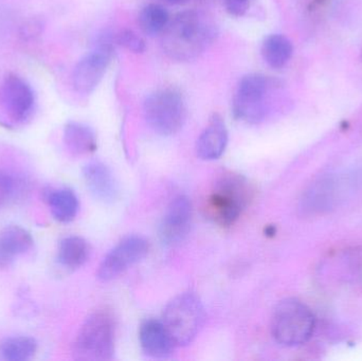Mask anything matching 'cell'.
<instances>
[{
	"label": "cell",
	"instance_id": "20",
	"mask_svg": "<svg viewBox=\"0 0 362 361\" xmlns=\"http://www.w3.org/2000/svg\"><path fill=\"white\" fill-rule=\"evenodd\" d=\"M293 47L289 38L282 34H272L264 40L262 54L270 67L280 69L284 67L291 55Z\"/></svg>",
	"mask_w": 362,
	"mask_h": 361
},
{
	"label": "cell",
	"instance_id": "24",
	"mask_svg": "<svg viewBox=\"0 0 362 361\" xmlns=\"http://www.w3.org/2000/svg\"><path fill=\"white\" fill-rule=\"evenodd\" d=\"M15 192V180L6 172L0 171V208L12 199Z\"/></svg>",
	"mask_w": 362,
	"mask_h": 361
},
{
	"label": "cell",
	"instance_id": "7",
	"mask_svg": "<svg viewBox=\"0 0 362 361\" xmlns=\"http://www.w3.org/2000/svg\"><path fill=\"white\" fill-rule=\"evenodd\" d=\"M35 105L33 89L21 76L8 74L0 87V123L6 127L23 124Z\"/></svg>",
	"mask_w": 362,
	"mask_h": 361
},
{
	"label": "cell",
	"instance_id": "12",
	"mask_svg": "<svg viewBox=\"0 0 362 361\" xmlns=\"http://www.w3.org/2000/svg\"><path fill=\"white\" fill-rule=\"evenodd\" d=\"M341 193L339 178L325 176L306 191L301 201L302 210L306 213H322L333 209Z\"/></svg>",
	"mask_w": 362,
	"mask_h": 361
},
{
	"label": "cell",
	"instance_id": "21",
	"mask_svg": "<svg viewBox=\"0 0 362 361\" xmlns=\"http://www.w3.org/2000/svg\"><path fill=\"white\" fill-rule=\"evenodd\" d=\"M36 351L37 343L32 337H10L0 343V361H27Z\"/></svg>",
	"mask_w": 362,
	"mask_h": 361
},
{
	"label": "cell",
	"instance_id": "9",
	"mask_svg": "<svg viewBox=\"0 0 362 361\" xmlns=\"http://www.w3.org/2000/svg\"><path fill=\"white\" fill-rule=\"evenodd\" d=\"M148 252V244L144 237L138 235L125 237L102 261L98 269V279L103 282L112 281L129 267L144 260Z\"/></svg>",
	"mask_w": 362,
	"mask_h": 361
},
{
	"label": "cell",
	"instance_id": "23",
	"mask_svg": "<svg viewBox=\"0 0 362 361\" xmlns=\"http://www.w3.org/2000/svg\"><path fill=\"white\" fill-rule=\"evenodd\" d=\"M116 42L135 53H142L146 50V42L135 32L123 30L117 35Z\"/></svg>",
	"mask_w": 362,
	"mask_h": 361
},
{
	"label": "cell",
	"instance_id": "3",
	"mask_svg": "<svg viewBox=\"0 0 362 361\" xmlns=\"http://www.w3.org/2000/svg\"><path fill=\"white\" fill-rule=\"evenodd\" d=\"M314 330V315L301 301L285 299L274 309L272 334L279 345L299 347L310 341Z\"/></svg>",
	"mask_w": 362,
	"mask_h": 361
},
{
	"label": "cell",
	"instance_id": "6",
	"mask_svg": "<svg viewBox=\"0 0 362 361\" xmlns=\"http://www.w3.org/2000/svg\"><path fill=\"white\" fill-rule=\"evenodd\" d=\"M144 118L148 126L161 136H172L182 129L187 118L185 102L174 90H159L146 97Z\"/></svg>",
	"mask_w": 362,
	"mask_h": 361
},
{
	"label": "cell",
	"instance_id": "18",
	"mask_svg": "<svg viewBox=\"0 0 362 361\" xmlns=\"http://www.w3.org/2000/svg\"><path fill=\"white\" fill-rule=\"evenodd\" d=\"M45 199L48 203L51 214L57 222L68 224L78 215L80 203L76 193L70 189L46 191Z\"/></svg>",
	"mask_w": 362,
	"mask_h": 361
},
{
	"label": "cell",
	"instance_id": "26",
	"mask_svg": "<svg viewBox=\"0 0 362 361\" xmlns=\"http://www.w3.org/2000/svg\"><path fill=\"white\" fill-rule=\"evenodd\" d=\"M167 1L171 4H183L189 1V0H167Z\"/></svg>",
	"mask_w": 362,
	"mask_h": 361
},
{
	"label": "cell",
	"instance_id": "8",
	"mask_svg": "<svg viewBox=\"0 0 362 361\" xmlns=\"http://www.w3.org/2000/svg\"><path fill=\"white\" fill-rule=\"evenodd\" d=\"M269 82L261 74L244 76L238 84L233 100L234 116L248 123H259L267 112L266 95Z\"/></svg>",
	"mask_w": 362,
	"mask_h": 361
},
{
	"label": "cell",
	"instance_id": "1",
	"mask_svg": "<svg viewBox=\"0 0 362 361\" xmlns=\"http://www.w3.org/2000/svg\"><path fill=\"white\" fill-rule=\"evenodd\" d=\"M163 51L170 59L187 61L204 52L217 36L212 17L202 11L180 13L163 32Z\"/></svg>",
	"mask_w": 362,
	"mask_h": 361
},
{
	"label": "cell",
	"instance_id": "16",
	"mask_svg": "<svg viewBox=\"0 0 362 361\" xmlns=\"http://www.w3.org/2000/svg\"><path fill=\"white\" fill-rule=\"evenodd\" d=\"M228 131L221 117L213 116L210 124L202 131L196 143V154L202 160H215L225 152Z\"/></svg>",
	"mask_w": 362,
	"mask_h": 361
},
{
	"label": "cell",
	"instance_id": "22",
	"mask_svg": "<svg viewBox=\"0 0 362 361\" xmlns=\"http://www.w3.org/2000/svg\"><path fill=\"white\" fill-rule=\"evenodd\" d=\"M169 23V13L159 4H148L139 14V25L146 35L155 36L163 33Z\"/></svg>",
	"mask_w": 362,
	"mask_h": 361
},
{
	"label": "cell",
	"instance_id": "2",
	"mask_svg": "<svg viewBox=\"0 0 362 361\" xmlns=\"http://www.w3.org/2000/svg\"><path fill=\"white\" fill-rule=\"evenodd\" d=\"M250 199V187L243 176L223 174L213 187L206 203V213L216 224L231 226L242 215Z\"/></svg>",
	"mask_w": 362,
	"mask_h": 361
},
{
	"label": "cell",
	"instance_id": "15",
	"mask_svg": "<svg viewBox=\"0 0 362 361\" xmlns=\"http://www.w3.org/2000/svg\"><path fill=\"white\" fill-rule=\"evenodd\" d=\"M33 237L21 226H8L0 231V267H8L17 256L27 254L33 247Z\"/></svg>",
	"mask_w": 362,
	"mask_h": 361
},
{
	"label": "cell",
	"instance_id": "5",
	"mask_svg": "<svg viewBox=\"0 0 362 361\" xmlns=\"http://www.w3.org/2000/svg\"><path fill=\"white\" fill-rule=\"evenodd\" d=\"M204 318L202 301L192 292H185L168 303L163 312V324L174 343L185 347L199 334Z\"/></svg>",
	"mask_w": 362,
	"mask_h": 361
},
{
	"label": "cell",
	"instance_id": "19",
	"mask_svg": "<svg viewBox=\"0 0 362 361\" xmlns=\"http://www.w3.org/2000/svg\"><path fill=\"white\" fill-rule=\"evenodd\" d=\"M64 143L74 156H85L95 152L97 138L95 131L78 122H69L64 129Z\"/></svg>",
	"mask_w": 362,
	"mask_h": 361
},
{
	"label": "cell",
	"instance_id": "11",
	"mask_svg": "<svg viewBox=\"0 0 362 361\" xmlns=\"http://www.w3.org/2000/svg\"><path fill=\"white\" fill-rule=\"evenodd\" d=\"M193 208L187 196L175 197L170 203L163 222L159 227V237L165 245L174 246L181 243L191 229Z\"/></svg>",
	"mask_w": 362,
	"mask_h": 361
},
{
	"label": "cell",
	"instance_id": "13",
	"mask_svg": "<svg viewBox=\"0 0 362 361\" xmlns=\"http://www.w3.org/2000/svg\"><path fill=\"white\" fill-rule=\"evenodd\" d=\"M83 177L91 194L103 203H114L119 196V184L112 170L101 161H90L83 169Z\"/></svg>",
	"mask_w": 362,
	"mask_h": 361
},
{
	"label": "cell",
	"instance_id": "25",
	"mask_svg": "<svg viewBox=\"0 0 362 361\" xmlns=\"http://www.w3.org/2000/svg\"><path fill=\"white\" fill-rule=\"evenodd\" d=\"M225 6L230 14L242 16L249 8L248 0H225Z\"/></svg>",
	"mask_w": 362,
	"mask_h": 361
},
{
	"label": "cell",
	"instance_id": "17",
	"mask_svg": "<svg viewBox=\"0 0 362 361\" xmlns=\"http://www.w3.org/2000/svg\"><path fill=\"white\" fill-rule=\"evenodd\" d=\"M90 252V246L86 239L71 235L59 242L57 261L64 268L76 271L86 264Z\"/></svg>",
	"mask_w": 362,
	"mask_h": 361
},
{
	"label": "cell",
	"instance_id": "14",
	"mask_svg": "<svg viewBox=\"0 0 362 361\" xmlns=\"http://www.w3.org/2000/svg\"><path fill=\"white\" fill-rule=\"evenodd\" d=\"M139 341L142 350L152 358H167L173 353L175 343L165 324L148 319L140 326Z\"/></svg>",
	"mask_w": 362,
	"mask_h": 361
},
{
	"label": "cell",
	"instance_id": "10",
	"mask_svg": "<svg viewBox=\"0 0 362 361\" xmlns=\"http://www.w3.org/2000/svg\"><path fill=\"white\" fill-rule=\"evenodd\" d=\"M112 47H97L74 68L72 84L76 93L89 95L100 84L112 57Z\"/></svg>",
	"mask_w": 362,
	"mask_h": 361
},
{
	"label": "cell",
	"instance_id": "4",
	"mask_svg": "<svg viewBox=\"0 0 362 361\" xmlns=\"http://www.w3.org/2000/svg\"><path fill=\"white\" fill-rule=\"evenodd\" d=\"M115 353V326L112 318L104 312L91 314L81 326L74 348V360L104 361Z\"/></svg>",
	"mask_w": 362,
	"mask_h": 361
}]
</instances>
